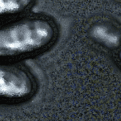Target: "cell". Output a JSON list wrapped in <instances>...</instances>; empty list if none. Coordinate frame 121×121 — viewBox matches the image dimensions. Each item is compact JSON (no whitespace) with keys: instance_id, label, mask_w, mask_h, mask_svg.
<instances>
[{"instance_id":"obj_3","label":"cell","mask_w":121,"mask_h":121,"mask_svg":"<svg viewBox=\"0 0 121 121\" xmlns=\"http://www.w3.org/2000/svg\"><path fill=\"white\" fill-rule=\"evenodd\" d=\"M34 0H0V18L14 16L28 9Z\"/></svg>"},{"instance_id":"obj_2","label":"cell","mask_w":121,"mask_h":121,"mask_svg":"<svg viewBox=\"0 0 121 121\" xmlns=\"http://www.w3.org/2000/svg\"><path fill=\"white\" fill-rule=\"evenodd\" d=\"M35 81L24 69L0 64V101L19 102L28 99L35 91Z\"/></svg>"},{"instance_id":"obj_1","label":"cell","mask_w":121,"mask_h":121,"mask_svg":"<svg viewBox=\"0 0 121 121\" xmlns=\"http://www.w3.org/2000/svg\"><path fill=\"white\" fill-rule=\"evenodd\" d=\"M56 36L55 24L44 18H27L0 26V58L21 57L41 51Z\"/></svg>"},{"instance_id":"obj_4","label":"cell","mask_w":121,"mask_h":121,"mask_svg":"<svg viewBox=\"0 0 121 121\" xmlns=\"http://www.w3.org/2000/svg\"><path fill=\"white\" fill-rule=\"evenodd\" d=\"M119 56H120V59H121V51H120V54H119Z\"/></svg>"}]
</instances>
